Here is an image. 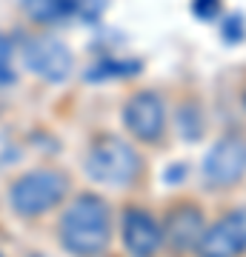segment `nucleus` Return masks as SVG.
Wrapping results in <instances>:
<instances>
[{"label":"nucleus","mask_w":246,"mask_h":257,"mask_svg":"<svg viewBox=\"0 0 246 257\" xmlns=\"http://www.w3.org/2000/svg\"><path fill=\"white\" fill-rule=\"evenodd\" d=\"M23 60L29 72L40 74L43 80L60 83L72 72V52L57 37H32L23 46Z\"/></svg>","instance_id":"423d86ee"},{"label":"nucleus","mask_w":246,"mask_h":257,"mask_svg":"<svg viewBox=\"0 0 246 257\" xmlns=\"http://www.w3.org/2000/svg\"><path fill=\"white\" fill-rule=\"evenodd\" d=\"M123 120H126V128L135 135L137 140L152 143V140H157L160 135H163V126H166L163 103L157 100V94L140 92V94H135V97L126 103Z\"/></svg>","instance_id":"0eeeda50"},{"label":"nucleus","mask_w":246,"mask_h":257,"mask_svg":"<svg viewBox=\"0 0 246 257\" xmlns=\"http://www.w3.org/2000/svg\"><path fill=\"white\" fill-rule=\"evenodd\" d=\"M246 175V140L237 135L220 138L203 160V177L212 186H232Z\"/></svg>","instance_id":"39448f33"},{"label":"nucleus","mask_w":246,"mask_h":257,"mask_svg":"<svg viewBox=\"0 0 246 257\" xmlns=\"http://www.w3.org/2000/svg\"><path fill=\"white\" fill-rule=\"evenodd\" d=\"M60 240L72 254L98 257L109 243V209H106V203L95 194L77 197L60 220Z\"/></svg>","instance_id":"f257e3e1"},{"label":"nucleus","mask_w":246,"mask_h":257,"mask_svg":"<svg viewBox=\"0 0 246 257\" xmlns=\"http://www.w3.org/2000/svg\"><path fill=\"white\" fill-rule=\"evenodd\" d=\"M201 234H203V217H201L198 209L183 206V209H178L172 217H169L166 237H169V243H172L175 248H181V251L195 248L198 240H201Z\"/></svg>","instance_id":"1a4fd4ad"},{"label":"nucleus","mask_w":246,"mask_h":257,"mask_svg":"<svg viewBox=\"0 0 246 257\" xmlns=\"http://www.w3.org/2000/svg\"><path fill=\"white\" fill-rule=\"evenodd\" d=\"M23 6L37 23H60L80 12V0H23Z\"/></svg>","instance_id":"9d476101"},{"label":"nucleus","mask_w":246,"mask_h":257,"mask_svg":"<svg viewBox=\"0 0 246 257\" xmlns=\"http://www.w3.org/2000/svg\"><path fill=\"white\" fill-rule=\"evenodd\" d=\"M12 80H15V72H12V49L0 37V86H6Z\"/></svg>","instance_id":"9b49d317"},{"label":"nucleus","mask_w":246,"mask_h":257,"mask_svg":"<svg viewBox=\"0 0 246 257\" xmlns=\"http://www.w3.org/2000/svg\"><path fill=\"white\" fill-rule=\"evenodd\" d=\"M198 257H237L246 251V209L229 211L212 229H203L198 246Z\"/></svg>","instance_id":"20e7f679"},{"label":"nucleus","mask_w":246,"mask_h":257,"mask_svg":"<svg viewBox=\"0 0 246 257\" xmlns=\"http://www.w3.org/2000/svg\"><path fill=\"white\" fill-rule=\"evenodd\" d=\"M86 172L103 186H126L140 172V157L120 138H103L86 157Z\"/></svg>","instance_id":"f03ea898"},{"label":"nucleus","mask_w":246,"mask_h":257,"mask_svg":"<svg viewBox=\"0 0 246 257\" xmlns=\"http://www.w3.org/2000/svg\"><path fill=\"white\" fill-rule=\"evenodd\" d=\"M123 243L132 257H155L163 243V231L152 220V214L132 209L123 217Z\"/></svg>","instance_id":"6e6552de"},{"label":"nucleus","mask_w":246,"mask_h":257,"mask_svg":"<svg viewBox=\"0 0 246 257\" xmlns=\"http://www.w3.org/2000/svg\"><path fill=\"white\" fill-rule=\"evenodd\" d=\"M66 189V177L60 172H52V169H43V172H29L20 180H15L12 186V206L18 214H40V211L52 209L55 203L63 200Z\"/></svg>","instance_id":"7ed1b4c3"}]
</instances>
